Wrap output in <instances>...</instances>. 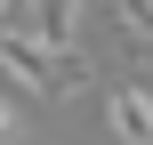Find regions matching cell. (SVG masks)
Segmentation results:
<instances>
[{
    "label": "cell",
    "mask_w": 153,
    "mask_h": 145,
    "mask_svg": "<svg viewBox=\"0 0 153 145\" xmlns=\"http://www.w3.org/2000/svg\"><path fill=\"white\" fill-rule=\"evenodd\" d=\"M0 65H8L32 97H73V89L89 81V65H81L65 40H40L32 24H8V32H0Z\"/></svg>",
    "instance_id": "1"
},
{
    "label": "cell",
    "mask_w": 153,
    "mask_h": 145,
    "mask_svg": "<svg viewBox=\"0 0 153 145\" xmlns=\"http://www.w3.org/2000/svg\"><path fill=\"white\" fill-rule=\"evenodd\" d=\"M105 121H113V137L153 145V89H145V81H121V89H113V105H105Z\"/></svg>",
    "instance_id": "2"
},
{
    "label": "cell",
    "mask_w": 153,
    "mask_h": 145,
    "mask_svg": "<svg viewBox=\"0 0 153 145\" xmlns=\"http://www.w3.org/2000/svg\"><path fill=\"white\" fill-rule=\"evenodd\" d=\"M16 16H24V24H32L40 40H65V48L81 40V0H24Z\"/></svg>",
    "instance_id": "3"
},
{
    "label": "cell",
    "mask_w": 153,
    "mask_h": 145,
    "mask_svg": "<svg viewBox=\"0 0 153 145\" xmlns=\"http://www.w3.org/2000/svg\"><path fill=\"white\" fill-rule=\"evenodd\" d=\"M121 24H129V40L153 57V0H121Z\"/></svg>",
    "instance_id": "4"
},
{
    "label": "cell",
    "mask_w": 153,
    "mask_h": 145,
    "mask_svg": "<svg viewBox=\"0 0 153 145\" xmlns=\"http://www.w3.org/2000/svg\"><path fill=\"white\" fill-rule=\"evenodd\" d=\"M8 129H16V105H8V97H0V137H8Z\"/></svg>",
    "instance_id": "5"
},
{
    "label": "cell",
    "mask_w": 153,
    "mask_h": 145,
    "mask_svg": "<svg viewBox=\"0 0 153 145\" xmlns=\"http://www.w3.org/2000/svg\"><path fill=\"white\" fill-rule=\"evenodd\" d=\"M0 16H16V0H0Z\"/></svg>",
    "instance_id": "6"
}]
</instances>
